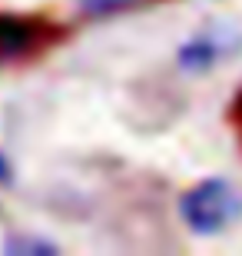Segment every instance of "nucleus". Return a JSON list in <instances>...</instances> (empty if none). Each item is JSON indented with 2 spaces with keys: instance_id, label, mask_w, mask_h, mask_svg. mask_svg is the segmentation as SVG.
I'll list each match as a JSON object with an SVG mask.
<instances>
[{
  "instance_id": "7",
  "label": "nucleus",
  "mask_w": 242,
  "mask_h": 256,
  "mask_svg": "<svg viewBox=\"0 0 242 256\" xmlns=\"http://www.w3.org/2000/svg\"><path fill=\"white\" fill-rule=\"evenodd\" d=\"M239 124H242V96H239Z\"/></svg>"
},
{
  "instance_id": "3",
  "label": "nucleus",
  "mask_w": 242,
  "mask_h": 256,
  "mask_svg": "<svg viewBox=\"0 0 242 256\" xmlns=\"http://www.w3.org/2000/svg\"><path fill=\"white\" fill-rule=\"evenodd\" d=\"M223 50L226 47L216 37H196L179 50V64L189 66V70H206V66H213L216 60L223 57Z\"/></svg>"
},
{
  "instance_id": "2",
  "label": "nucleus",
  "mask_w": 242,
  "mask_h": 256,
  "mask_svg": "<svg viewBox=\"0 0 242 256\" xmlns=\"http://www.w3.org/2000/svg\"><path fill=\"white\" fill-rule=\"evenodd\" d=\"M40 37V27L27 17H13V14H0V64L23 57Z\"/></svg>"
},
{
  "instance_id": "6",
  "label": "nucleus",
  "mask_w": 242,
  "mask_h": 256,
  "mask_svg": "<svg viewBox=\"0 0 242 256\" xmlns=\"http://www.w3.org/2000/svg\"><path fill=\"white\" fill-rule=\"evenodd\" d=\"M10 180V163L3 160V153H0V183H7Z\"/></svg>"
},
{
  "instance_id": "5",
  "label": "nucleus",
  "mask_w": 242,
  "mask_h": 256,
  "mask_svg": "<svg viewBox=\"0 0 242 256\" xmlns=\"http://www.w3.org/2000/svg\"><path fill=\"white\" fill-rule=\"evenodd\" d=\"M123 4H130V0H83V7L90 14H106V10H116Z\"/></svg>"
},
{
  "instance_id": "1",
  "label": "nucleus",
  "mask_w": 242,
  "mask_h": 256,
  "mask_svg": "<svg viewBox=\"0 0 242 256\" xmlns=\"http://www.w3.org/2000/svg\"><path fill=\"white\" fill-rule=\"evenodd\" d=\"M179 210H183V220L189 223L193 233L209 236V233L233 226L242 216V190H236L233 183L219 180V176L216 180H203L199 186H193L183 196Z\"/></svg>"
},
{
  "instance_id": "4",
  "label": "nucleus",
  "mask_w": 242,
  "mask_h": 256,
  "mask_svg": "<svg viewBox=\"0 0 242 256\" xmlns=\"http://www.w3.org/2000/svg\"><path fill=\"white\" fill-rule=\"evenodd\" d=\"M10 253H53V243H30V240H20V243H7Z\"/></svg>"
}]
</instances>
